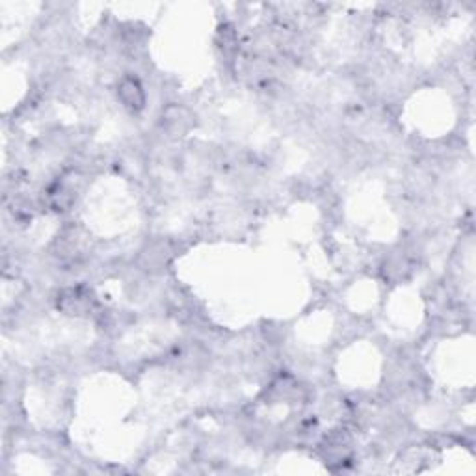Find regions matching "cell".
<instances>
[{
  "label": "cell",
  "mask_w": 476,
  "mask_h": 476,
  "mask_svg": "<svg viewBox=\"0 0 476 476\" xmlns=\"http://www.w3.org/2000/svg\"><path fill=\"white\" fill-rule=\"evenodd\" d=\"M118 99L131 112H140L145 108V91L140 80L134 77H123L118 84Z\"/></svg>",
  "instance_id": "6da1fadb"
},
{
  "label": "cell",
  "mask_w": 476,
  "mask_h": 476,
  "mask_svg": "<svg viewBox=\"0 0 476 476\" xmlns=\"http://www.w3.org/2000/svg\"><path fill=\"white\" fill-rule=\"evenodd\" d=\"M91 307V301L88 294H84L82 290L71 289L68 292H63L62 296V309L68 315H84Z\"/></svg>",
  "instance_id": "7a4b0ae2"
},
{
  "label": "cell",
  "mask_w": 476,
  "mask_h": 476,
  "mask_svg": "<svg viewBox=\"0 0 476 476\" xmlns=\"http://www.w3.org/2000/svg\"><path fill=\"white\" fill-rule=\"evenodd\" d=\"M168 119H179V118H177V116H175V118H170V116H168ZM171 125H177V121H170V123H168V127H170V129H171ZM184 129H187V125H184V121H179V131H184ZM179 131H177V127H173V132H179Z\"/></svg>",
  "instance_id": "3957f363"
}]
</instances>
